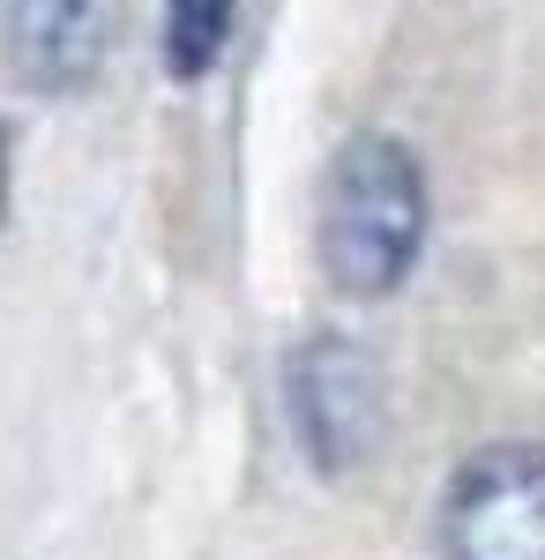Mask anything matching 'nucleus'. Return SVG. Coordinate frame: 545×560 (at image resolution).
Here are the masks:
<instances>
[{"mask_svg":"<svg viewBox=\"0 0 545 560\" xmlns=\"http://www.w3.org/2000/svg\"><path fill=\"white\" fill-rule=\"evenodd\" d=\"M441 560H545V448L494 441L441 493Z\"/></svg>","mask_w":545,"mask_h":560,"instance_id":"nucleus-3","label":"nucleus"},{"mask_svg":"<svg viewBox=\"0 0 545 560\" xmlns=\"http://www.w3.org/2000/svg\"><path fill=\"white\" fill-rule=\"evenodd\" d=\"M232 23H240V0H165L158 60H165L172 83H202L224 60V45H232Z\"/></svg>","mask_w":545,"mask_h":560,"instance_id":"nucleus-5","label":"nucleus"},{"mask_svg":"<svg viewBox=\"0 0 545 560\" xmlns=\"http://www.w3.org/2000/svg\"><path fill=\"white\" fill-rule=\"evenodd\" d=\"M113 45V0H8V68L38 97L97 83Z\"/></svg>","mask_w":545,"mask_h":560,"instance_id":"nucleus-4","label":"nucleus"},{"mask_svg":"<svg viewBox=\"0 0 545 560\" xmlns=\"http://www.w3.org/2000/svg\"><path fill=\"white\" fill-rule=\"evenodd\" d=\"M285 419H292L299 456L322 478H344L374 464L381 433H389V396H381V366L351 337H306L285 359Z\"/></svg>","mask_w":545,"mask_h":560,"instance_id":"nucleus-2","label":"nucleus"},{"mask_svg":"<svg viewBox=\"0 0 545 560\" xmlns=\"http://www.w3.org/2000/svg\"><path fill=\"white\" fill-rule=\"evenodd\" d=\"M0 210H8V135H0Z\"/></svg>","mask_w":545,"mask_h":560,"instance_id":"nucleus-6","label":"nucleus"},{"mask_svg":"<svg viewBox=\"0 0 545 560\" xmlns=\"http://www.w3.org/2000/svg\"><path fill=\"white\" fill-rule=\"evenodd\" d=\"M426 173L411 142L396 135H351L322 179V269L344 300H389L426 255Z\"/></svg>","mask_w":545,"mask_h":560,"instance_id":"nucleus-1","label":"nucleus"}]
</instances>
